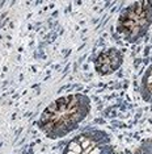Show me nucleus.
<instances>
[{
  "mask_svg": "<svg viewBox=\"0 0 152 154\" xmlns=\"http://www.w3.org/2000/svg\"><path fill=\"white\" fill-rule=\"evenodd\" d=\"M152 21V3L135 2L121 13L118 32L126 40L135 41L146 32Z\"/></svg>",
  "mask_w": 152,
  "mask_h": 154,
  "instance_id": "2",
  "label": "nucleus"
},
{
  "mask_svg": "<svg viewBox=\"0 0 152 154\" xmlns=\"http://www.w3.org/2000/svg\"><path fill=\"white\" fill-rule=\"evenodd\" d=\"M91 103L85 95L62 96L46 108L39 119V127L49 137H62L77 127L88 115Z\"/></svg>",
  "mask_w": 152,
  "mask_h": 154,
  "instance_id": "1",
  "label": "nucleus"
},
{
  "mask_svg": "<svg viewBox=\"0 0 152 154\" xmlns=\"http://www.w3.org/2000/svg\"><path fill=\"white\" fill-rule=\"evenodd\" d=\"M122 63V54L117 49H109L102 51L96 59V70L101 75L112 74Z\"/></svg>",
  "mask_w": 152,
  "mask_h": 154,
  "instance_id": "3",
  "label": "nucleus"
}]
</instances>
